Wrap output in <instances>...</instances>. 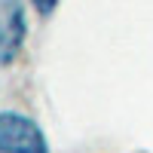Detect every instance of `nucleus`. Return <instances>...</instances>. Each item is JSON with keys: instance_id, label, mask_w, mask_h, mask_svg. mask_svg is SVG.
<instances>
[{"instance_id": "obj_3", "label": "nucleus", "mask_w": 153, "mask_h": 153, "mask_svg": "<svg viewBox=\"0 0 153 153\" xmlns=\"http://www.w3.org/2000/svg\"><path fill=\"white\" fill-rule=\"evenodd\" d=\"M37 9H40L43 16H49V12L55 9V3H52V0H40V3H37Z\"/></svg>"}, {"instance_id": "obj_1", "label": "nucleus", "mask_w": 153, "mask_h": 153, "mask_svg": "<svg viewBox=\"0 0 153 153\" xmlns=\"http://www.w3.org/2000/svg\"><path fill=\"white\" fill-rule=\"evenodd\" d=\"M0 153H49V144L31 117L0 110Z\"/></svg>"}, {"instance_id": "obj_2", "label": "nucleus", "mask_w": 153, "mask_h": 153, "mask_svg": "<svg viewBox=\"0 0 153 153\" xmlns=\"http://www.w3.org/2000/svg\"><path fill=\"white\" fill-rule=\"evenodd\" d=\"M25 37H28V19L22 3H0V68L19 58Z\"/></svg>"}]
</instances>
